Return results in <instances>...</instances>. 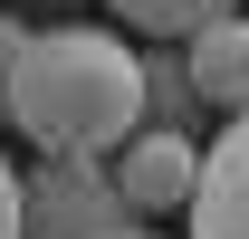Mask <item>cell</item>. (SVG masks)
Segmentation results:
<instances>
[{
  "mask_svg": "<svg viewBox=\"0 0 249 239\" xmlns=\"http://www.w3.org/2000/svg\"><path fill=\"white\" fill-rule=\"evenodd\" d=\"M10 124L38 153H106L144 124V58L124 48V29L67 19V29H29L19 67H10Z\"/></svg>",
  "mask_w": 249,
  "mask_h": 239,
  "instance_id": "obj_1",
  "label": "cell"
},
{
  "mask_svg": "<svg viewBox=\"0 0 249 239\" xmlns=\"http://www.w3.org/2000/svg\"><path fill=\"white\" fill-rule=\"evenodd\" d=\"M115 230H124L115 172L87 153H48L19 182V239H115Z\"/></svg>",
  "mask_w": 249,
  "mask_h": 239,
  "instance_id": "obj_2",
  "label": "cell"
},
{
  "mask_svg": "<svg viewBox=\"0 0 249 239\" xmlns=\"http://www.w3.org/2000/svg\"><path fill=\"white\" fill-rule=\"evenodd\" d=\"M106 172H115L124 220H144V210H192V191H201V144L173 134V124H134V134L106 153Z\"/></svg>",
  "mask_w": 249,
  "mask_h": 239,
  "instance_id": "obj_3",
  "label": "cell"
},
{
  "mask_svg": "<svg viewBox=\"0 0 249 239\" xmlns=\"http://www.w3.org/2000/svg\"><path fill=\"white\" fill-rule=\"evenodd\" d=\"M182 86L220 115H249V10H220L182 38Z\"/></svg>",
  "mask_w": 249,
  "mask_h": 239,
  "instance_id": "obj_4",
  "label": "cell"
},
{
  "mask_svg": "<svg viewBox=\"0 0 249 239\" xmlns=\"http://www.w3.org/2000/svg\"><path fill=\"white\" fill-rule=\"evenodd\" d=\"M192 239H249V115H230V134H211V153H201Z\"/></svg>",
  "mask_w": 249,
  "mask_h": 239,
  "instance_id": "obj_5",
  "label": "cell"
},
{
  "mask_svg": "<svg viewBox=\"0 0 249 239\" xmlns=\"http://www.w3.org/2000/svg\"><path fill=\"white\" fill-rule=\"evenodd\" d=\"M220 10H240V0H115V19L134 38H192L201 19H220Z\"/></svg>",
  "mask_w": 249,
  "mask_h": 239,
  "instance_id": "obj_6",
  "label": "cell"
},
{
  "mask_svg": "<svg viewBox=\"0 0 249 239\" xmlns=\"http://www.w3.org/2000/svg\"><path fill=\"white\" fill-rule=\"evenodd\" d=\"M19 48H29V29L0 19V124H10V67H19Z\"/></svg>",
  "mask_w": 249,
  "mask_h": 239,
  "instance_id": "obj_7",
  "label": "cell"
},
{
  "mask_svg": "<svg viewBox=\"0 0 249 239\" xmlns=\"http://www.w3.org/2000/svg\"><path fill=\"white\" fill-rule=\"evenodd\" d=\"M0 239H19V172H10V153H0Z\"/></svg>",
  "mask_w": 249,
  "mask_h": 239,
  "instance_id": "obj_8",
  "label": "cell"
},
{
  "mask_svg": "<svg viewBox=\"0 0 249 239\" xmlns=\"http://www.w3.org/2000/svg\"><path fill=\"white\" fill-rule=\"evenodd\" d=\"M115 239H163V230H144V220H124V230H115Z\"/></svg>",
  "mask_w": 249,
  "mask_h": 239,
  "instance_id": "obj_9",
  "label": "cell"
}]
</instances>
